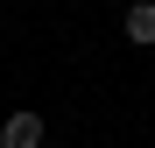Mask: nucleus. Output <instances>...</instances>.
<instances>
[{
    "mask_svg": "<svg viewBox=\"0 0 155 148\" xmlns=\"http://www.w3.org/2000/svg\"><path fill=\"white\" fill-rule=\"evenodd\" d=\"M0 148H42V113H28V106L7 113L0 120Z\"/></svg>",
    "mask_w": 155,
    "mask_h": 148,
    "instance_id": "nucleus-1",
    "label": "nucleus"
},
{
    "mask_svg": "<svg viewBox=\"0 0 155 148\" xmlns=\"http://www.w3.org/2000/svg\"><path fill=\"white\" fill-rule=\"evenodd\" d=\"M120 28H127V42L148 49V42H155V0H134V7L120 14Z\"/></svg>",
    "mask_w": 155,
    "mask_h": 148,
    "instance_id": "nucleus-2",
    "label": "nucleus"
}]
</instances>
